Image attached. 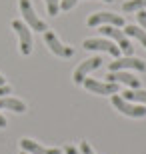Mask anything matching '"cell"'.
<instances>
[{"instance_id":"obj_1","label":"cell","mask_w":146,"mask_h":154,"mask_svg":"<svg viewBox=\"0 0 146 154\" xmlns=\"http://www.w3.org/2000/svg\"><path fill=\"white\" fill-rule=\"evenodd\" d=\"M100 32H102L104 36H108V38L116 40V42H118V48H120V52H124L126 56H130V54H132V50H134V48H132V44H130L128 36L124 34V30H118L116 26H110V24H108V26H102Z\"/></svg>"},{"instance_id":"obj_2","label":"cell","mask_w":146,"mask_h":154,"mask_svg":"<svg viewBox=\"0 0 146 154\" xmlns=\"http://www.w3.org/2000/svg\"><path fill=\"white\" fill-rule=\"evenodd\" d=\"M112 104L116 106V110H120L122 114L130 116V118H144L146 116V106L130 104L128 100H124V98L118 96V94H112Z\"/></svg>"},{"instance_id":"obj_3","label":"cell","mask_w":146,"mask_h":154,"mask_svg":"<svg viewBox=\"0 0 146 154\" xmlns=\"http://www.w3.org/2000/svg\"><path fill=\"white\" fill-rule=\"evenodd\" d=\"M12 28L16 32L18 40H20V50H22L24 56H28L32 52V32L28 30L26 24H22L20 20H12Z\"/></svg>"},{"instance_id":"obj_4","label":"cell","mask_w":146,"mask_h":154,"mask_svg":"<svg viewBox=\"0 0 146 154\" xmlns=\"http://www.w3.org/2000/svg\"><path fill=\"white\" fill-rule=\"evenodd\" d=\"M20 12H22L24 20L28 22V26H32V30H38V32H46V24L36 16V12H34L32 4H30V0H20Z\"/></svg>"},{"instance_id":"obj_5","label":"cell","mask_w":146,"mask_h":154,"mask_svg":"<svg viewBox=\"0 0 146 154\" xmlns=\"http://www.w3.org/2000/svg\"><path fill=\"white\" fill-rule=\"evenodd\" d=\"M44 42L48 44V48H50L56 56H60V58H70L74 54L72 48H70V46H64L60 40L56 38V34L50 32V30H46V32H44Z\"/></svg>"},{"instance_id":"obj_6","label":"cell","mask_w":146,"mask_h":154,"mask_svg":"<svg viewBox=\"0 0 146 154\" xmlns=\"http://www.w3.org/2000/svg\"><path fill=\"white\" fill-rule=\"evenodd\" d=\"M100 66H102V58L100 56L88 58V60H84V62H80V66L74 70L72 80L76 82V84H80V82H84V80H86V74H88V72H92V70H96V68H100Z\"/></svg>"},{"instance_id":"obj_7","label":"cell","mask_w":146,"mask_h":154,"mask_svg":"<svg viewBox=\"0 0 146 154\" xmlns=\"http://www.w3.org/2000/svg\"><path fill=\"white\" fill-rule=\"evenodd\" d=\"M84 86H86V90L94 92V94H102V96H106V94H118V82H98L94 78H86Z\"/></svg>"},{"instance_id":"obj_8","label":"cell","mask_w":146,"mask_h":154,"mask_svg":"<svg viewBox=\"0 0 146 154\" xmlns=\"http://www.w3.org/2000/svg\"><path fill=\"white\" fill-rule=\"evenodd\" d=\"M126 68H134V70H140V72H146V62L140 60V58H134V56L118 58L116 62H110L108 72H114V70H126Z\"/></svg>"},{"instance_id":"obj_9","label":"cell","mask_w":146,"mask_h":154,"mask_svg":"<svg viewBox=\"0 0 146 154\" xmlns=\"http://www.w3.org/2000/svg\"><path fill=\"white\" fill-rule=\"evenodd\" d=\"M100 24H110V26H124V18L112 14V12H98V14H92L88 18V26H100Z\"/></svg>"},{"instance_id":"obj_10","label":"cell","mask_w":146,"mask_h":154,"mask_svg":"<svg viewBox=\"0 0 146 154\" xmlns=\"http://www.w3.org/2000/svg\"><path fill=\"white\" fill-rule=\"evenodd\" d=\"M84 48L86 50H102V52L112 54V56H118V54H120V48L114 46L110 40H104V38H88V40H84Z\"/></svg>"},{"instance_id":"obj_11","label":"cell","mask_w":146,"mask_h":154,"mask_svg":"<svg viewBox=\"0 0 146 154\" xmlns=\"http://www.w3.org/2000/svg\"><path fill=\"white\" fill-rule=\"evenodd\" d=\"M108 82H122V84L130 86V88H140V80L132 76L130 72H124V70H114V72H108L106 74Z\"/></svg>"},{"instance_id":"obj_12","label":"cell","mask_w":146,"mask_h":154,"mask_svg":"<svg viewBox=\"0 0 146 154\" xmlns=\"http://www.w3.org/2000/svg\"><path fill=\"white\" fill-rule=\"evenodd\" d=\"M20 146H22V152H28V154H60L58 148H44V146H40L38 142H34L30 138H22Z\"/></svg>"},{"instance_id":"obj_13","label":"cell","mask_w":146,"mask_h":154,"mask_svg":"<svg viewBox=\"0 0 146 154\" xmlns=\"http://www.w3.org/2000/svg\"><path fill=\"white\" fill-rule=\"evenodd\" d=\"M0 110H14V112H26V104L18 98L2 96L0 98Z\"/></svg>"},{"instance_id":"obj_14","label":"cell","mask_w":146,"mask_h":154,"mask_svg":"<svg viewBox=\"0 0 146 154\" xmlns=\"http://www.w3.org/2000/svg\"><path fill=\"white\" fill-rule=\"evenodd\" d=\"M124 94V100H128V102H140L146 106V90H140V88H134V90H126L122 92Z\"/></svg>"},{"instance_id":"obj_15","label":"cell","mask_w":146,"mask_h":154,"mask_svg":"<svg viewBox=\"0 0 146 154\" xmlns=\"http://www.w3.org/2000/svg\"><path fill=\"white\" fill-rule=\"evenodd\" d=\"M124 34L126 36H134L138 42L146 48V30H142L140 26H134V24H128L126 28H124Z\"/></svg>"},{"instance_id":"obj_16","label":"cell","mask_w":146,"mask_h":154,"mask_svg":"<svg viewBox=\"0 0 146 154\" xmlns=\"http://www.w3.org/2000/svg\"><path fill=\"white\" fill-rule=\"evenodd\" d=\"M146 8V0H126L122 4L124 12H140Z\"/></svg>"},{"instance_id":"obj_17","label":"cell","mask_w":146,"mask_h":154,"mask_svg":"<svg viewBox=\"0 0 146 154\" xmlns=\"http://www.w3.org/2000/svg\"><path fill=\"white\" fill-rule=\"evenodd\" d=\"M44 2H46V8H48L50 16H56L58 12H60V2L58 0H44Z\"/></svg>"},{"instance_id":"obj_18","label":"cell","mask_w":146,"mask_h":154,"mask_svg":"<svg viewBox=\"0 0 146 154\" xmlns=\"http://www.w3.org/2000/svg\"><path fill=\"white\" fill-rule=\"evenodd\" d=\"M76 4H78V0H62L60 2V10H72Z\"/></svg>"},{"instance_id":"obj_19","label":"cell","mask_w":146,"mask_h":154,"mask_svg":"<svg viewBox=\"0 0 146 154\" xmlns=\"http://www.w3.org/2000/svg\"><path fill=\"white\" fill-rule=\"evenodd\" d=\"M136 16H138V24H140V28H142V30H146V12H144V10H140L138 14H136Z\"/></svg>"},{"instance_id":"obj_20","label":"cell","mask_w":146,"mask_h":154,"mask_svg":"<svg viewBox=\"0 0 146 154\" xmlns=\"http://www.w3.org/2000/svg\"><path fill=\"white\" fill-rule=\"evenodd\" d=\"M80 150H82V154H94L88 142H80Z\"/></svg>"},{"instance_id":"obj_21","label":"cell","mask_w":146,"mask_h":154,"mask_svg":"<svg viewBox=\"0 0 146 154\" xmlns=\"http://www.w3.org/2000/svg\"><path fill=\"white\" fill-rule=\"evenodd\" d=\"M66 154H80V150L76 148V146H72V144H68L66 146Z\"/></svg>"},{"instance_id":"obj_22","label":"cell","mask_w":146,"mask_h":154,"mask_svg":"<svg viewBox=\"0 0 146 154\" xmlns=\"http://www.w3.org/2000/svg\"><path fill=\"white\" fill-rule=\"evenodd\" d=\"M6 94H10V88H8V86H0V98H2V96H6Z\"/></svg>"},{"instance_id":"obj_23","label":"cell","mask_w":146,"mask_h":154,"mask_svg":"<svg viewBox=\"0 0 146 154\" xmlns=\"http://www.w3.org/2000/svg\"><path fill=\"white\" fill-rule=\"evenodd\" d=\"M4 126H6V118L0 114V128H4Z\"/></svg>"},{"instance_id":"obj_24","label":"cell","mask_w":146,"mask_h":154,"mask_svg":"<svg viewBox=\"0 0 146 154\" xmlns=\"http://www.w3.org/2000/svg\"><path fill=\"white\" fill-rule=\"evenodd\" d=\"M0 86H4V76L0 74Z\"/></svg>"},{"instance_id":"obj_25","label":"cell","mask_w":146,"mask_h":154,"mask_svg":"<svg viewBox=\"0 0 146 154\" xmlns=\"http://www.w3.org/2000/svg\"><path fill=\"white\" fill-rule=\"evenodd\" d=\"M104 2H112V0H104Z\"/></svg>"},{"instance_id":"obj_26","label":"cell","mask_w":146,"mask_h":154,"mask_svg":"<svg viewBox=\"0 0 146 154\" xmlns=\"http://www.w3.org/2000/svg\"><path fill=\"white\" fill-rule=\"evenodd\" d=\"M20 154H28V152H20Z\"/></svg>"}]
</instances>
